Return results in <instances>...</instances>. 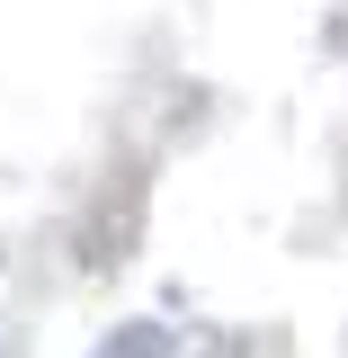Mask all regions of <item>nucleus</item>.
Here are the masks:
<instances>
[{
	"mask_svg": "<svg viewBox=\"0 0 348 358\" xmlns=\"http://www.w3.org/2000/svg\"><path fill=\"white\" fill-rule=\"evenodd\" d=\"M89 358H170V322H116Z\"/></svg>",
	"mask_w": 348,
	"mask_h": 358,
	"instance_id": "1",
	"label": "nucleus"
}]
</instances>
